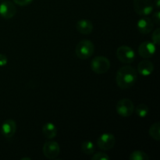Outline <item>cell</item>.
Returning <instances> with one entry per match:
<instances>
[{"label": "cell", "instance_id": "6da1fadb", "mask_svg": "<svg viewBox=\"0 0 160 160\" xmlns=\"http://www.w3.org/2000/svg\"><path fill=\"white\" fill-rule=\"evenodd\" d=\"M138 79V72L131 66L120 67L116 75V82L121 89H128L132 87Z\"/></svg>", "mask_w": 160, "mask_h": 160}, {"label": "cell", "instance_id": "7a4b0ae2", "mask_svg": "<svg viewBox=\"0 0 160 160\" xmlns=\"http://www.w3.org/2000/svg\"><path fill=\"white\" fill-rule=\"evenodd\" d=\"M95 52V45L93 42L88 39H84L79 42L75 48L77 56L81 59L90 58Z\"/></svg>", "mask_w": 160, "mask_h": 160}, {"label": "cell", "instance_id": "3957f363", "mask_svg": "<svg viewBox=\"0 0 160 160\" xmlns=\"http://www.w3.org/2000/svg\"><path fill=\"white\" fill-rule=\"evenodd\" d=\"M110 68V62L106 57L102 56H96L91 62V69L97 74L106 73Z\"/></svg>", "mask_w": 160, "mask_h": 160}, {"label": "cell", "instance_id": "277c9868", "mask_svg": "<svg viewBox=\"0 0 160 160\" xmlns=\"http://www.w3.org/2000/svg\"><path fill=\"white\" fill-rule=\"evenodd\" d=\"M117 113L123 117H131L134 111V105L129 98L120 99L116 106Z\"/></svg>", "mask_w": 160, "mask_h": 160}, {"label": "cell", "instance_id": "5b68a950", "mask_svg": "<svg viewBox=\"0 0 160 160\" xmlns=\"http://www.w3.org/2000/svg\"><path fill=\"white\" fill-rule=\"evenodd\" d=\"M133 4L136 13L142 17L151 14L154 8V5L151 0H134Z\"/></svg>", "mask_w": 160, "mask_h": 160}, {"label": "cell", "instance_id": "8992f818", "mask_svg": "<svg viewBox=\"0 0 160 160\" xmlns=\"http://www.w3.org/2000/svg\"><path fill=\"white\" fill-rule=\"evenodd\" d=\"M117 57L123 63H131L135 59V52L128 45H121L117 50Z\"/></svg>", "mask_w": 160, "mask_h": 160}, {"label": "cell", "instance_id": "52a82bcc", "mask_svg": "<svg viewBox=\"0 0 160 160\" xmlns=\"http://www.w3.org/2000/svg\"><path fill=\"white\" fill-rule=\"evenodd\" d=\"M116 144V138L111 133H104L97 139V145L104 151L112 149Z\"/></svg>", "mask_w": 160, "mask_h": 160}, {"label": "cell", "instance_id": "ba28073f", "mask_svg": "<svg viewBox=\"0 0 160 160\" xmlns=\"http://www.w3.org/2000/svg\"><path fill=\"white\" fill-rule=\"evenodd\" d=\"M60 147L59 144L54 141H47L43 146L44 156L48 159H54L59 155Z\"/></svg>", "mask_w": 160, "mask_h": 160}, {"label": "cell", "instance_id": "9c48e42d", "mask_svg": "<svg viewBox=\"0 0 160 160\" xmlns=\"http://www.w3.org/2000/svg\"><path fill=\"white\" fill-rule=\"evenodd\" d=\"M156 46L153 42H144L139 45L138 47V53L140 56H142L144 59H148L153 56L156 53Z\"/></svg>", "mask_w": 160, "mask_h": 160}, {"label": "cell", "instance_id": "30bf717a", "mask_svg": "<svg viewBox=\"0 0 160 160\" xmlns=\"http://www.w3.org/2000/svg\"><path fill=\"white\" fill-rule=\"evenodd\" d=\"M17 13L15 5L10 1H4L0 4V16L4 19H11Z\"/></svg>", "mask_w": 160, "mask_h": 160}, {"label": "cell", "instance_id": "8fae6325", "mask_svg": "<svg viewBox=\"0 0 160 160\" xmlns=\"http://www.w3.org/2000/svg\"><path fill=\"white\" fill-rule=\"evenodd\" d=\"M2 134L6 138H12L17 131V123L12 119L5 120L1 127Z\"/></svg>", "mask_w": 160, "mask_h": 160}, {"label": "cell", "instance_id": "7c38bea8", "mask_svg": "<svg viewBox=\"0 0 160 160\" xmlns=\"http://www.w3.org/2000/svg\"><path fill=\"white\" fill-rule=\"evenodd\" d=\"M153 28H154V23L152 20L147 16L142 17L137 23L138 30L139 32L143 34H149L152 31Z\"/></svg>", "mask_w": 160, "mask_h": 160}, {"label": "cell", "instance_id": "4fadbf2b", "mask_svg": "<svg viewBox=\"0 0 160 160\" xmlns=\"http://www.w3.org/2000/svg\"><path fill=\"white\" fill-rule=\"evenodd\" d=\"M137 70L142 76H149L154 70V64L151 61L145 59L139 62L137 67Z\"/></svg>", "mask_w": 160, "mask_h": 160}, {"label": "cell", "instance_id": "5bb4252c", "mask_svg": "<svg viewBox=\"0 0 160 160\" xmlns=\"http://www.w3.org/2000/svg\"><path fill=\"white\" fill-rule=\"evenodd\" d=\"M76 28L79 33L82 34H89L93 31V23L91 20L83 19L78 21Z\"/></svg>", "mask_w": 160, "mask_h": 160}, {"label": "cell", "instance_id": "9a60e30c", "mask_svg": "<svg viewBox=\"0 0 160 160\" xmlns=\"http://www.w3.org/2000/svg\"><path fill=\"white\" fill-rule=\"evenodd\" d=\"M42 134L46 138L52 139L57 134V129L56 127L51 122L46 123L43 127H42Z\"/></svg>", "mask_w": 160, "mask_h": 160}, {"label": "cell", "instance_id": "2e32d148", "mask_svg": "<svg viewBox=\"0 0 160 160\" xmlns=\"http://www.w3.org/2000/svg\"><path fill=\"white\" fill-rule=\"evenodd\" d=\"M148 134L154 140H160V124L159 122H156L151 125L148 130Z\"/></svg>", "mask_w": 160, "mask_h": 160}, {"label": "cell", "instance_id": "e0dca14e", "mask_svg": "<svg viewBox=\"0 0 160 160\" xmlns=\"http://www.w3.org/2000/svg\"><path fill=\"white\" fill-rule=\"evenodd\" d=\"M130 160H148L149 156L145 152L141 150H136L134 151L129 156Z\"/></svg>", "mask_w": 160, "mask_h": 160}, {"label": "cell", "instance_id": "ac0fdd59", "mask_svg": "<svg viewBox=\"0 0 160 160\" xmlns=\"http://www.w3.org/2000/svg\"><path fill=\"white\" fill-rule=\"evenodd\" d=\"M95 145L91 141H85L81 145V150L86 155H92L95 152Z\"/></svg>", "mask_w": 160, "mask_h": 160}, {"label": "cell", "instance_id": "d6986e66", "mask_svg": "<svg viewBox=\"0 0 160 160\" xmlns=\"http://www.w3.org/2000/svg\"><path fill=\"white\" fill-rule=\"evenodd\" d=\"M149 112V109H148V106H146L145 104H139L136 106L135 108V112L139 117L141 118H144V117H146L147 115L148 114Z\"/></svg>", "mask_w": 160, "mask_h": 160}, {"label": "cell", "instance_id": "ffe728a7", "mask_svg": "<svg viewBox=\"0 0 160 160\" xmlns=\"http://www.w3.org/2000/svg\"><path fill=\"white\" fill-rule=\"evenodd\" d=\"M152 42L156 45H159L160 44V29L159 28H156L153 32L152 36Z\"/></svg>", "mask_w": 160, "mask_h": 160}, {"label": "cell", "instance_id": "44dd1931", "mask_svg": "<svg viewBox=\"0 0 160 160\" xmlns=\"http://www.w3.org/2000/svg\"><path fill=\"white\" fill-rule=\"evenodd\" d=\"M92 160H109V157L104 152H97L92 156Z\"/></svg>", "mask_w": 160, "mask_h": 160}, {"label": "cell", "instance_id": "7402d4cb", "mask_svg": "<svg viewBox=\"0 0 160 160\" xmlns=\"http://www.w3.org/2000/svg\"><path fill=\"white\" fill-rule=\"evenodd\" d=\"M33 0H13L14 3L20 6H26L31 3Z\"/></svg>", "mask_w": 160, "mask_h": 160}, {"label": "cell", "instance_id": "603a6c76", "mask_svg": "<svg viewBox=\"0 0 160 160\" xmlns=\"http://www.w3.org/2000/svg\"><path fill=\"white\" fill-rule=\"evenodd\" d=\"M8 59L6 55L0 53V67H5L7 64Z\"/></svg>", "mask_w": 160, "mask_h": 160}, {"label": "cell", "instance_id": "cb8c5ba5", "mask_svg": "<svg viewBox=\"0 0 160 160\" xmlns=\"http://www.w3.org/2000/svg\"><path fill=\"white\" fill-rule=\"evenodd\" d=\"M152 19H153V21H154V23H156V24H158V25L160 23V12L159 10L156 11V12H154Z\"/></svg>", "mask_w": 160, "mask_h": 160}, {"label": "cell", "instance_id": "d4e9b609", "mask_svg": "<svg viewBox=\"0 0 160 160\" xmlns=\"http://www.w3.org/2000/svg\"><path fill=\"white\" fill-rule=\"evenodd\" d=\"M154 6H156V7L159 9L160 7V0H155Z\"/></svg>", "mask_w": 160, "mask_h": 160}, {"label": "cell", "instance_id": "484cf974", "mask_svg": "<svg viewBox=\"0 0 160 160\" xmlns=\"http://www.w3.org/2000/svg\"><path fill=\"white\" fill-rule=\"evenodd\" d=\"M22 160H24V159H31V158H22Z\"/></svg>", "mask_w": 160, "mask_h": 160}]
</instances>
